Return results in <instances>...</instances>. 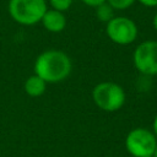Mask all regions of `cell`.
<instances>
[{
    "instance_id": "6da1fadb",
    "label": "cell",
    "mask_w": 157,
    "mask_h": 157,
    "mask_svg": "<svg viewBox=\"0 0 157 157\" xmlns=\"http://www.w3.org/2000/svg\"><path fill=\"white\" fill-rule=\"evenodd\" d=\"M33 70L47 83H59L66 80L72 71L71 58L60 49H47L38 54Z\"/></svg>"
},
{
    "instance_id": "7a4b0ae2",
    "label": "cell",
    "mask_w": 157,
    "mask_h": 157,
    "mask_svg": "<svg viewBox=\"0 0 157 157\" xmlns=\"http://www.w3.org/2000/svg\"><path fill=\"white\" fill-rule=\"evenodd\" d=\"M92 101L101 110L113 113L124 107L126 93L119 83L113 81H103L93 87Z\"/></svg>"
},
{
    "instance_id": "3957f363",
    "label": "cell",
    "mask_w": 157,
    "mask_h": 157,
    "mask_svg": "<svg viewBox=\"0 0 157 157\" xmlns=\"http://www.w3.org/2000/svg\"><path fill=\"white\" fill-rule=\"evenodd\" d=\"M47 10V0H9L7 4L10 17L21 26L39 23Z\"/></svg>"
},
{
    "instance_id": "277c9868",
    "label": "cell",
    "mask_w": 157,
    "mask_h": 157,
    "mask_svg": "<svg viewBox=\"0 0 157 157\" xmlns=\"http://www.w3.org/2000/svg\"><path fill=\"white\" fill-rule=\"evenodd\" d=\"M125 148L132 157H150L153 155L157 137L147 128H134L125 136Z\"/></svg>"
},
{
    "instance_id": "5b68a950",
    "label": "cell",
    "mask_w": 157,
    "mask_h": 157,
    "mask_svg": "<svg viewBox=\"0 0 157 157\" xmlns=\"http://www.w3.org/2000/svg\"><path fill=\"white\" fill-rule=\"evenodd\" d=\"M107 37L118 45H129L139 36V28L134 20L126 16H114L105 23Z\"/></svg>"
},
{
    "instance_id": "8992f818",
    "label": "cell",
    "mask_w": 157,
    "mask_h": 157,
    "mask_svg": "<svg viewBox=\"0 0 157 157\" xmlns=\"http://www.w3.org/2000/svg\"><path fill=\"white\" fill-rule=\"evenodd\" d=\"M132 64L142 76L157 75V40L147 39L136 45Z\"/></svg>"
},
{
    "instance_id": "52a82bcc",
    "label": "cell",
    "mask_w": 157,
    "mask_h": 157,
    "mask_svg": "<svg viewBox=\"0 0 157 157\" xmlns=\"http://www.w3.org/2000/svg\"><path fill=\"white\" fill-rule=\"evenodd\" d=\"M40 23L44 27V29H47L48 32L60 33L66 27V17L61 11L48 9L40 20Z\"/></svg>"
},
{
    "instance_id": "ba28073f",
    "label": "cell",
    "mask_w": 157,
    "mask_h": 157,
    "mask_svg": "<svg viewBox=\"0 0 157 157\" xmlns=\"http://www.w3.org/2000/svg\"><path fill=\"white\" fill-rule=\"evenodd\" d=\"M23 90H25L26 94L32 97V98L40 97L47 90V82H44L39 76L33 74L26 78L25 85H23Z\"/></svg>"
},
{
    "instance_id": "9c48e42d",
    "label": "cell",
    "mask_w": 157,
    "mask_h": 157,
    "mask_svg": "<svg viewBox=\"0 0 157 157\" xmlns=\"http://www.w3.org/2000/svg\"><path fill=\"white\" fill-rule=\"evenodd\" d=\"M94 9H96V16H97L98 21H101V22L107 23L108 21H110V20L115 16L113 7H112L107 1L103 2V4H101V5H98V6L94 7Z\"/></svg>"
},
{
    "instance_id": "30bf717a",
    "label": "cell",
    "mask_w": 157,
    "mask_h": 157,
    "mask_svg": "<svg viewBox=\"0 0 157 157\" xmlns=\"http://www.w3.org/2000/svg\"><path fill=\"white\" fill-rule=\"evenodd\" d=\"M136 0H107V2L113 7L114 11H124L130 9Z\"/></svg>"
},
{
    "instance_id": "8fae6325",
    "label": "cell",
    "mask_w": 157,
    "mask_h": 157,
    "mask_svg": "<svg viewBox=\"0 0 157 157\" xmlns=\"http://www.w3.org/2000/svg\"><path fill=\"white\" fill-rule=\"evenodd\" d=\"M72 1L74 0H48V4L50 6V9L65 12L71 7Z\"/></svg>"
},
{
    "instance_id": "7c38bea8",
    "label": "cell",
    "mask_w": 157,
    "mask_h": 157,
    "mask_svg": "<svg viewBox=\"0 0 157 157\" xmlns=\"http://www.w3.org/2000/svg\"><path fill=\"white\" fill-rule=\"evenodd\" d=\"M107 0H81V2H83L86 6L88 7H97L98 5L105 2Z\"/></svg>"
},
{
    "instance_id": "4fadbf2b",
    "label": "cell",
    "mask_w": 157,
    "mask_h": 157,
    "mask_svg": "<svg viewBox=\"0 0 157 157\" xmlns=\"http://www.w3.org/2000/svg\"><path fill=\"white\" fill-rule=\"evenodd\" d=\"M145 7H157V0H136Z\"/></svg>"
},
{
    "instance_id": "5bb4252c",
    "label": "cell",
    "mask_w": 157,
    "mask_h": 157,
    "mask_svg": "<svg viewBox=\"0 0 157 157\" xmlns=\"http://www.w3.org/2000/svg\"><path fill=\"white\" fill-rule=\"evenodd\" d=\"M152 132L155 134V136L157 137V114L155 115V118H153V121H152Z\"/></svg>"
},
{
    "instance_id": "9a60e30c",
    "label": "cell",
    "mask_w": 157,
    "mask_h": 157,
    "mask_svg": "<svg viewBox=\"0 0 157 157\" xmlns=\"http://www.w3.org/2000/svg\"><path fill=\"white\" fill-rule=\"evenodd\" d=\"M152 26H153V28H155V31L157 32V12L153 15V17H152Z\"/></svg>"
},
{
    "instance_id": "2e32d148",
    "label": "cell",
    "mask_w": 157,
    "mask_h": 157,
    "mask_svg": "<svg viewBox=\"0 0 157 157\" xmlns=\"http://www.w3.org/2000/svg\"><path fill=\"white\" fill-rule=\"evenodd\" d=\"M152 156H153V157H157V145H156V148H155V152H153Z\"/></svg>"
},
{
    "instance_id": "e0dca14e",
    "label": "cell",
    "mask_w": 157,
    "mask_h": 157,
    "mask_svg": "<svg viewBox=\"0 0 157 157\" xmlns=\"http://www.w3.org/2000/svg\"><path fill=\"white\" fill-rule=\"evenodd\" d=\"M150 157H153V156H150Z\"/></svg>"
},
{
    "instance_id": "ac0fdd59",
    "label": "cell",
    "mask_w": 157,
    "mask_h": 157,
    "mask_svg": "<svg viewBox=\"0 0 157 157\" xmlns=\"http://www.w3.org/2000/svg\"><path fill=\"white\" fill-rule=\"evenodd\" d=\"M0 152H1V148H0Z\"/></svg>"
}]
</instances>
